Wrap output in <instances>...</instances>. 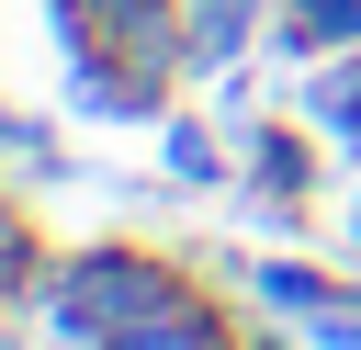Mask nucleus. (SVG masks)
<instances>
[{"label":"nucleus","mask_w":361,"mask_h":350,"mask_svg":"<svg viewBox=\"0 0 361 350\" xmlns=\"http://www.w3.org/2000/svg\"><path fill=\"white\" fill-rule=\"evenodd\" d=\"M102 350H226V327H214V316L180 294L169 316H147V327H124V339H102Z\"/></svg>","instance_id":"obj_3"},{"label":"nucleus","mask_w":361,"mask_h":350,"mask_svg":"<svg viewBox=\"0 0 361 350\" xmlns=\"http://www.w3.org/2000/svg\"><path fill=\"white\" fill-rule=\"evenodd\" d=\"M248 23H259V0H203V11H192V56H226V45H248Z\"/></svg>","instance_id":"obj_5"},{"label":"nucleus","mask_w":361,"mask_h":350,"mask_svg":"<svg viewBox=\"0 0 361 350\" xmlns=\"http://www.w3.org/2000/svg\"><path fill=\"white\" fill-rule=\"evenodd\" d=\"M169 305H180V282H169L158 260H135V248H90V260H68L56 294H45L56 339H124V327H147V316H169Z\"/></svg>","instance_id":"obj_1"},{"label":"nucleus","mask_w":361,"mask_h":350,"mask_svg":"<svg viewBox=\"0 0 361 350\" xmlns=\"http://www.w3.org/2000/svg\"><path fill=\"white\" fill-rule=\"evenodd\" d=\"M248 294H259L271 316H305V327H316V316L338 305V294H327V282H316L305 260H259V271H248Z\"/></svg>","instance_id":"obj_2"},{"label":"nucleus","mask_w":361,"mask_h":350,"mask_svg":"<svg viewBox=\"0 0 361 350\" xmlns=\"http://www.w3.org/2000/svg\"><path fill=\"white\" fill-rule=\"evenodd\" d=\"M316 124L327 135H361V68H327L316 79Z\"/></svg>","instance_id":"obj_6"},{"label":"nucleus","mask_w":361,"mask_h":350,"mask_svg":"<svg viewBox=\"0 0 361 350\" xmlns=\"http://www.w3.org/2000/svg\"><path fill=\"white\" fill-rule=\"evenodd\" d=\"M361 34V0H293L282 11V45H350Z\"/></svg>","instance_id":"obj_4"},{"label":"nucleus","mask_w":361,"mask_h":350,"mask_svg":"<svg viewBox=\"0 0 361 350\" xmlns=\"http://www.w3.org/2000/svg\"><path fill=\"white\" fill-rule=\"evenodd\" d=\"M169 181H180V192L214 181V135H203V124H169Z\"/></svg>","instance_id":"obj_7"},{"label":"nucleus","mask_w":361,"mask_h":350,"mask_svg":"<svg viewBox=\"0 0 361 350\" xmlns=\"http://www.w3.org/2000/svg\"><path fill=\"white\" fill-rule=\"evenodd\" d=\"M11 248H23V237H11V226H0V282H11Z\"/></svg>","instance_id":"obj_8"}]
</instances>
